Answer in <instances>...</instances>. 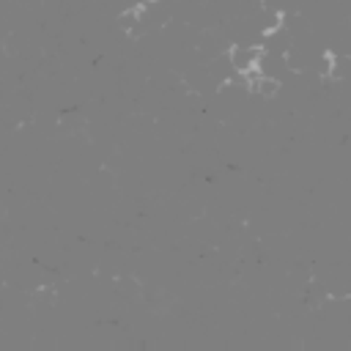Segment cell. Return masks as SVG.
<instances>
[{
	"instance_id": "obj_1",
	"label": "cell",
	"mask_w": 351,
	"mask_h": 351,
	"mask_svg": "<svg viewBox=\"0 0 351 351\" xmlns=\"http://www.w3.org/2000/svg\"><path fill=\"white\" fill-rule=\"evenodd\" d=\"M225 60L233 69V74H244L247 69H255L266 60V49L263 44H230Z\"/></svg>"
}]
</instances>
